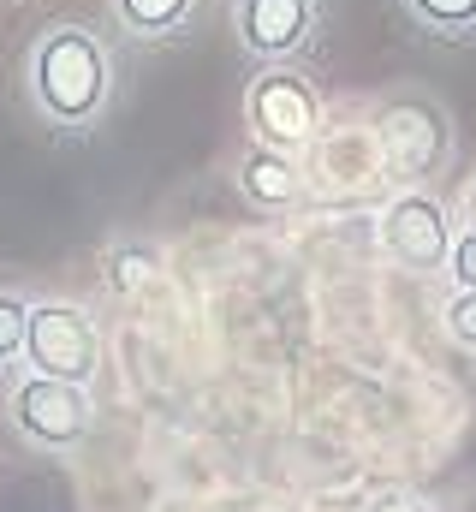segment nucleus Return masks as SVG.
<instances>
[{"label":"nucleus","instance_id":"f257e3e1","mask_svg":"<svg viewBox=\"0 0 476 512\" xmlns=\"http://www.w3.org/2000/svg\"><path fill=\"white\" fill-rule=\"evenodd\" d=\"M114 96V54L84 24H54L30 48V102L48 126L90 131Z\"/></svg>","mask_w":476,"mask_h":512},{"label":"nucleus","instance_id":"f03ea898","mask_svg":"<svg viewBox=\"0 0 476 512\" xmlns=\"http://www.w3.org/2000/svg\"><path fill=\"white\" fill-rule=\"evenodd\" d=\"M375 155H381V173L387 185L399 191H417L423 179H435L453 155V120L441 102H429L423 90H393L381 108H375Z\"/></svg>","mask_w":476,"mask_h":512},{"label":"nucleus","instance_id":"7ed1b4c3","mask_svg":"<svg viewBox=\"0 0 476 512\" xmlns=\"http://www.w3.org/2000/svg\"><path fill=\"white\" fill-rule=\"evenodd\" d=\"M244 126L256 143H268L280 155H304L328 126V108H322V90L292 60H268L244 90Z\"/></svg>","mask_w":476,"mask_h":512},{"label":"nucleus","instance_id":"20e7f679","mask_svg":"<svg viewBox=\"0 0 476 512\" xmlns=\"http://www.w3.org/2000/svg\"><path fill=\"white\" fill-rule=\"evenodd\" d=\"M24 364L36 376H54V382H78L90 387V376L102 370V328L90 310L78 304H30V328H24Z\"/></svg>","mask_w":476,"mask_h":512},{"label":"nucleus","instance_id":"39448f33","mask_svg":"<svg viewBox=\"0 0 476 512\" xmlns=\"http://www.w3.org/2000/svg\"><path fill=\"white\" fill-rule=\"evenodd\" d=\"M453 239H459V233H453V215H447V203L429 197V191H399V197L381 209V251L393 256L399 268H411V274L447 268Z\"/></svg>","mask_w":476,"mask_h":512},{"label":"nucleus","instance_id":"423d86ee","mask_svg":"<svg viewBox=\"0 0 476 512\" xmlns=\"http://www.w3.org/2000/svg\"><path fill=\"white\" fill-rule=\"evenodd\" d=\"M90 393L78 382H54V376H24V382L12 387V423H18V435L24 441H36V447H48V453H60V447H78L84 435H90Z\"/></svg>","mask_w":476,"mask_h":512},{"label":"nucleus","instance_id":"0eeeda50","mask_svg":"<svg viewBox=\"0 0 476 512\" xmlns=\"http://www.w3.org/2000/svg\"><path fill=\"white\" fill-rule=\"evenodd\" d=\"M322 0H233V30L256 60H292L310 48Z\"/></svg>","mask_w":476,"mask_h":512},{"label":"nucleus","instance_id":"6e6552de","mask_svg":"<svg viewBox=\"0 0 476 512\" xmlns=\"http://www.w3.org/2000/svg\"><path fill=\"white\" fill-rule=\"evenodd\" d=\"M238 191H244L256 209H292V203L304 197V167H298V155H280V149L256 143V149H244V161H238Z\"/></svg>","mask_w":476,"mask_h":512},{"label":"nucleus","instance_id":"1a4fd4ad","mask_svg":"<svg viewBox=\"0 0 476 512\" xmlns=\"http://www.w3.org/2000/svg\"><path fill=\"white\" fill-rule=\"evenodd\" d=\"M197 0H114V18L131 30V36H173L185 18H191Z\"/></svg>","mask_w":476,"mask_h":512},{"label":"nucleus","instance_id":"9d476101","mask_svg":"<svg viewBox=\"0 0 476 512\" xmlns=\"http://www.w3.org/2000/svg\"><path fill=\"white\" fill-rule=\"evenodd\" d=\"M405 12L435 36H471L476 30V0H405Z\"/></svg>","mask_w":476,"mask_h":512},{"label":"nucleus","instance_id":"9b49d317","mask_svg":"<svg viewBox=\"0 0 476 512\" xmlns=\"http://www.w3.org/2000/svg\"><path fill=\"white\" fill-rule=\"evenodd\" d=\"M155 268H161L155 245H119V251L108 256V286H114V292H143V286L155 280Z\"/></svg>","mask_w":476,"mask_h":512},{"label":"nucleus","instance_id":"f8f14e48","mask_svg":"<svg viewBox=\"0 0 476 512\" xmlns=\"http://www.w3.org/2000/svg\"><path fill=\"white\" fill-rule=\"evenodd\" d=\"M24 328H30V304L12 298V292H0V364L24 358Z\"/></svg>","mask_w":476,"mask_h":512},{"label":"nucleus","instance_id":"ddd939ff","mask_svg":"<svg viewBox=\"0 0 476 512\" xmlns=\"http://www.w3.org/2000/svg\"><path fill=\"white\" fill-rule=\"evenodd\" d=\"M441 328L465 346V352H476V286L471 292H453L447 298V310H441Z\"/></svg>","mask_w":476,"mask_h":512},{"label":"nucleus","instance_id":"4468645a","mask_svg":"<svg viewBox=\"0 0 476 512\" xmlns=\"http://www.w3.org/2000/svg\"><path fill=\"white\" fill-rule=\"evenodd\" d=\"M447 274H453V286H459V292H471V286H476V227H465V233L453 239Z\"/></svg>","mask_w":476,"mask_h":512},{"label":"nucleus","instance_id":"2eb2a0df","mask_svg":"<svg viewBox=\"0 0 476 512\" xmlns=\"http://www.w3.org/2000/svg\"><path fill=\"white\" fill-rule=\"evenodd\" d=\"M363 512H435L423 495H381V501H369Z\"/></svg>","mask_w":476,"mask_h":512},{"label":"nucleus","instance_id":"dca6fc26","mask_svg":"<svg viewBox=\"0 0 476 512\" xmlns=\"http://www.w3.org/2000/svg\"><path fill=\"white\" fill-rule=\"evenodd\" d=\"M465 221H471V227H476V179H471V185H465Z\"/></svg>","mask_w":476,"mask_h":512}]
</instances>
